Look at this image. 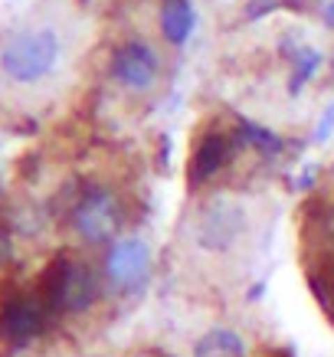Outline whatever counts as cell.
<instances>
[{"label": "cell", "instance_id": "cell-1", "mask_svg": "<svg viewBox=\"0 0 334 357\" xmlns=\"http://www.w3.org/2000/svg\"><path fill=\"white\" fill-rule=\"evenodd\" d=\"M96 295L98 282L92 266L69 259V256H56L36 282V298H40L50 318L63 312H86L89 305L96 302Z\"/></svg>", "mask_w": 334, "mask_h": 357}, {"label": "cell", "instance_id": "cell-2", "mask_svg": "<svg viewBox=\"0 0 334 357\" xmlns=\"http://www.w3.org/2000/svg\"><path fill=\"white\" fill-rule=\"evenodd\" d=\"M59 59V40L53 30L17 33L0 53V66L13 82H40L50 76Z\"/></svg>", "mask_w": 334, "mask_h": 357}, {"label": "cell", "instance_id": "cell-3", "mask_svg": "<svg viewBox=\"0 0 334 357\" xmlns=\"http://www.w3.org/2000/svg\"><path fill=\"white\" fill-rule=\"evenodd\" d=\"M121 223V204L108 187H89L73 206V227L89 243H105Z\"/></svg>", "mask_w": 334, "mask_h": 357}, {"label": "cell", "instance_id": "cell-4", "mask_svg": "<svg viewBox=\"0 0 334 357\" xmlns=\"http://www.w3.org/2000/svg\"><path fill=\"white\" fill-rule=\"evenodd\" d=\"M46 321H50V314H46V308L40 305L36 292H30V295L13 292L0 305V341L20 347V344H26L30 337L40 335Z\"/></svg>", "mask_w": 334, "mask_h": 357}, {"label": "cell", "instance_id": "cell-5", "mask_svg": "<svg viewBox=\"0 0 334 357\" xmlns=\"http://www.w3.org/2000/svg\"><path fill=\"white\" fill-rule=\"evenodd\" d=\"M148 266H151V249L144 239H121L108 252V279L125 292L144 282Z\"/></svg>", "mask_w": 334, "mask_h": 357}, {"label": "cell", "instance_id": "cell-6", "mask_svg": "<svg viewBox=\"0 0 334 357\" xmlns=\"http://www.w3.org/2000/svg\"><path fill=\"white\" fill-rule=\"evenodd\" d=\"M112 73H115V79H119L121 86L135 89V92H144L154 82V76H158V56H154V50L148 43L131 40V43H125L115 53Z\"/></svg>", "mask_w": 334, "mask_h": 357}, {"label": "cell", "instance_id": "cell-7", "mask_svg": "<svg viewBox=\"0 0 334 357\" xmlns=\"http://www.w3.org/2000/svg\"><path fill=\"white\" fill-rule=\"evenodd\" d=\"M229 154H233V144H229L227 135H206L194 148V158H190V184L210 181L216 171H223Z\"/></svg>", "mask_w": 334, "mask_h": 357}, {"label": "cell", "instance_id": "cell-8", "mask_svg": "<svg viewBox=\"0 0 334 357\" xmlns=\"http://www.w3.org/2000/svg\"><path fill=\"white\" fill-rule=\"evenodd\" d=\"M239 229H243V220H239L236 210H227V206H216L204 217L200 223V246L206 249H227L236 243Z\"/></svg>", "mask_w": 334, "mask_h": 357}, {"label": "cell", "instance_id": "cell-9", "mask_svg": "<svg viewBox=\"0 0 334 357\" xmlns=\"http://www.w3.org/2000/svg\"><path fill=\"white\" fill-rule=\"evenodd\" d=\"M161 33L167 43H187V36L194 33V7L187 0H164Z\"/></svg>", "mask_w": 334, "mask_h": 357}, {"label": "cell", "instance_id": "cell-10", "mask_svg": "<svg viewBox=\"0 0 334 357\" xmlns=\"http://www.w3.org/2000/svg\"><path fill=\"white\" fill-rule=\"evenodd\" d=\"M194 357H246V341H243L236 331L216 328V331H206V335L197 341Z\"/></svg>", "mask_w": 334, "mask_h": 357}, {"label": "cell", "instance_id": "cell-11", "mask_svg": "<svg viewBox=\"0 0 334 357\" xmlns=\"http://www.w3.org/2000/svg\"><path fill=\"white\" fill-rule=\"evenodd\" d=\"M243 135H246L249 144H256L262 151H279L282 148V141L275 135H269V131H262L259 125H243Z\"/></svg>", "mask_w": 334, "mask_h": 357}, {"label": "cell", "instance_id": "cell-12", "mask_svg": "<svg viewBox=\"0 0 334 357\" xmlns=\"http://www.w3.org/2000/svg\"><path fill=\"white\" fill-rule=\"evenodd\" d=\"M314 66H318V53H312V50H302V53H298V73L291 76V82H295L291 89L302 86V79H305V76H312Z\"/></svg>", "mask_w": 334, "mask_h": 357}, {"label": "cell", "instance_id": "cell-13", "mask_svg": "<svg viewBox=\"0 0 334 357\" xmlns=\"http://www.w3.org/2000/svg\"><path fill=\"white\" fill-rule=\"evenodd\" d=\"M10 233H7V227H3V223H0V266H3V262L10 259Z\"/></svg>", "mask_w": 334, "mask_h": 357}, {"label": "cell", "instance_id": "cell-14", "mask_svg": "<svg viewBox=\"0 0 334 357\" xmlns=\"http://www.w3.org/2000/svg\"><path fill=\"white\" fill-rule=\"evenodd\" d=\"M324 20H328V23L334 26V0H331V7H328V17H324Z\"/></svg>", "mask_w": 334, "mask_h": 357}, {"label": "cell", "instance_id": "cell-15", "mask_svg": "<svg viewBox=\"0 0 334 357\" xmlns=\"http://www.w3.org/2000/svg\"><path fill=\"white\" fill-rule=\"evenodd\" d=\"M331 295H334V292H331ZM331 314H334V308H331Z\"/></svg>", "mask_w": 334, "mask_h": 357}]
</instances>
